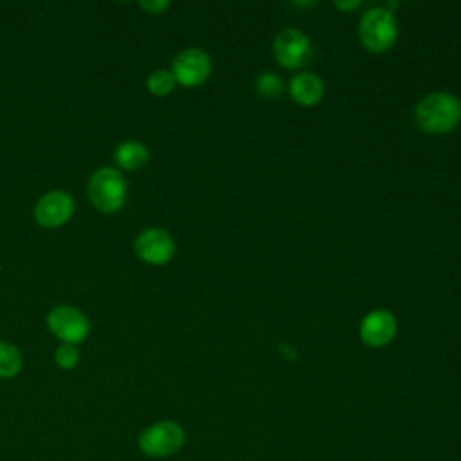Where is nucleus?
Wrapping results in <instances>:
<instances>
[{
	"mask_svg": "<svg viewBox=\"0 0 461 461\" xmlns=\"http://www.w3.org/2000/svg\"><path fill=\"white\" fill-rule=\"evenodd\" d=\"M414 121L425 133H448L461 121V103L454 94L430 92L416 103Z\"/></svg>",
	"mask_w": 461,
	"mask_h": 461,
	"instance_id": "nucleus-1",
	"label": "nucleus"
},
{
	"mask_svg": "<svg viewBox=\"0 0 461 461\" xmlns=\"http://www.w3.org/2000/svg\"><path fill=\"white\" fill-rule=\"evenodd\" d=\"M90 203L103 214L119 212L128 200V182L115 166L97 167L86 184Z\"/></svg>",
	"mask_w": 461,
	"mask_h": 461,
	"instance_id": "nucleus-2",
	"label": "nucleus"
},
{
	"mask_svg": "<svg viewBox=\"0 0 461 461\" xmlns=\"http://www.w3.org/2000/svg\"><path fill=\"white\" fill-rule=\"evenodd\" d=\"M185 445V430L175 420H158L140 430L137 448L151 459H166L180 452Z\"/></svg>",
	"mask_w": 461,
	"mask_h": 461,
	"instance_id": "nucleus-3",
	"label": "nucleus"
},
{
	"mask_svg": "<svg viewBox=\"0 0 461 461\" xmlns=\"http://www.w3.org/2000/svg\"><path fill=\"white\" fill-rule=\"evenodd\" d=\"M358 36L362 45L371 52L389 50L398 38V25L394 13L385 7L367 9L358 23Z\"/></svg>",
	"mask_w": 461,
	"mask_h": 461,
	"instance_id": "nucleus-4",
	"label": "nucleus"
},
{
	"mask_svg": "<svg viewBox=\"0 0 461 461\" xmlns=\"http://www.w3.org/2000/svg\"><path fill=\"white\" fill-rule=\"evenodd\" d=\"M49 331L61 344H81L90 333V319L83 310L72 304L52 306L45 317Z\"/></svg>",
	"mask_w": 461,
	"mask_h": 461,
	"instance_id": "nucleus-5",
	"label": "nucleus"
},
{
	"mask_svg": "<svg viewBox=\"0 0 461 461\" xmlns=\"http://www.w3.org/2000/svg\"><path fill=\"white\" fill-rule=\"evenodd\" d=\"M135 256L151 267L167 265L176 252L173 236L160 227H146L133 240Z\"/></svg>",
	"mask_w": 461,
	"mask_h": 461,
	"instance_id": "nucleus-6",
	"label": "nucleus"
},
{
	"mask_svg": "<svg viewBox=\"0 0 461 461\" xmlns=\"http://www.w3.org/2000/svg\"><path fill=\"white\" fill-rule=\"evenodd\" d=\"M169 70L176 85L184 88H194L209 79L212 72V61L205 50L198 47H187L173 58Z\"/></svg>",
	"mask_w": 461,
	"mask_h": 461,
	"instance_id": "nucleus-7",
	"label": "nucleus"
},
{
	"mask_svg": "<svg viewBox=\"0 0 461 461\" xmlns=\"http://www.w3.org/2000/svg\"><path fill=\"white\" fill-rule=\"evenodd\" d=\"M274 58L276 61L290 70L304 67L312 59V41L310 38L295 27H286L274 38Z\"/></svg>",
	"mask_w": 461,
	"mask_h": 461,
	"instance_id": "nucleus-8",
	"label": "nucleus"
},
{
	"mask_svg": "<svg viewBox=\"0 0 461 461\" xmlns=\"http://www.w3.org/2000/svg\"><path fill=\"white\" fill-rule=\"evenodd\" d=\"M76 211L74 196L65 189L43 193L34 203V220L43 229H58L70 221Z\"/></svg>",
	"mask_w": 461,
	"mask_h": 461,
	"instance_id": "nucleus-9",
	"label": "nucleus"
},
{
	"mask_svg": "<svg viewBox=\"0 0 461 461\" xmlns=\"http://www.w3.org/2000/svg\"><path fill=\"white\" fill-rule=\"evenodd\" d=\"M398 331V321L393 315V312L376 308L364 315L360 321V340L369 348H384L393 342Z\"/></svg>",
	"mask_w": 461,
	"mask_h": 461,
	"instance_id": "nucleus-10",
	"label": "nucleus"
},
{
	"mask_svg": "<svg viewBox=\"0 0 461 461\" xmlns=\"http://www.w3.org/2000/svg\"><path fill=\"white\" fill-rule=\"evenodd\" d=\"M290 97L301 106H315L324 97V81L313 72H299L290 79Z\"/></svg>",
	"mask_w": 461,
	"mask_h": 461,
	"instance_id": "nucleus-11",
	"label": "nucleus"
},
{
	"mask_svg": "<svg viewBox=\"0 0 461 461\" xmlns=\"http://www.w3.org/2000/svg\"><path fill=\"white\" fill-rule=\"evenodd\" d=\"M149 160L148 146L139 139H126L113 149V162L119 171H137Z\"/></svg>",
	"mask_w": 461,
	"mask_h": 461,
	"instance_id": "nucleus-12",
	"label": "nucleus"
},
{
	"mask_svg": "<svg viewBox=\"0 0 461 461\" xmlns=\"http://www.w3.org/2000/svg\"><path fill=\"white\" fill-rule=\"evenodd\" d=\"M23 357L16 344L0 339V380H11L20 375Z\"/></svg>",
	"mask_w": 461,
	"mask_h": 461,
	"instance_id": "nucleus-13",
	"label": "nucleus"
},
{
	"mask_svg": "<svg viewBox=\"0 0 461 461\" xmlns=\"http://www.w3.org/2000/svg\"><path fill=\"white\" fill-rule=\"evenodd\" d=\"M175 86H176V81H175L171 70H167V68H157V70L149 72V76L146 77V88L155 97L169 95Z\"/></svg>",
	"mask_w": 461,
	"mask_h": 461,
	"instance_id": "nucleus-14",
	"label": "nucleus"
},
{
	"mask_svg": "<svg viewBox=\"0 0 461 461\" xmlns=\"http://www.w3.org/2000/svg\"><path fill=\"white\" fill-rule=\"evenodd\" d=\"M283 88H285V83H283L281 76H277L274 72H261L256 77V90L265 99L277 97L283 92Z\"/></svg>",
	"mask_w": 461,
	"mask_h": 461,
	"instance_id": "nucleus-15",
	"label": "nucleus"
},
{
	"mask_svg": "<svg viewBox=\"0 0 461 461\" xmlns=\"http://www.w3.org/2000/svg\"><path fill=\"white\" fill-rule=\"evenodd\" d=\"M79 349L77 346H72V344H59L56 349H54V364L63 369V371H70L74 369L77 364H79Z\"/></svg>",
	"mask_w": 461,
	"mask_h": 461,
	"instance_id": "nucleus-16",
	"label": "nucleus"
},
{
	"mask_svg": "<svg viewBox=\"0 0 461 461\" xmlns=\"http://www.w3.org/2000/svg\"><path fill=\"white\" fill-rule=\"evenodd\" d=\"M139 7L149 14H160L169 7L167 0H140Z\"/></svg>",
	"mask_w": 461,
	"mask_h": 461,
	"instance_id": "nucleus-17",
	"label": "nucleus"
},
{
	"mask_svg": "<svg viewBox=\"0 0 461 461\" xmlns=\"http://www.w3.org/2000/svg\"><path fill=\"white\" fill-rule=\"evenodd\" d=\"M360 5V2L358 0H348V2H340V0H337L335 2V7L337 9H340V11H351V9H357Z\"/></svg>",
	"mask_w": 461,
	"mask_h": 461,
	"instance_id": "nucleus-18",
	"label": "nucleus"
}]
</instances>
